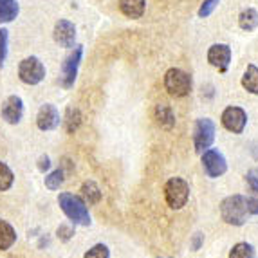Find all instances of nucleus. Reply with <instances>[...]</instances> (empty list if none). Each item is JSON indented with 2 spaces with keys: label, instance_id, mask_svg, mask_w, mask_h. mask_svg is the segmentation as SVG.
Masks as SVG:
<instances>
[{
  "label": "nucleus",
  "instance_id": "f257e3e1",
  "mask_svg": "<svg viewBox=\"0 0 258 258\" xmlns=\"http://www.w3.org/2000/svg\"><path fill=\"white\" fill-rule=\"evenodd\" d=\"M58 204H60V210L65 213V217L73 224H78V226H91L92 224L89 208L82 197L63 191L58 195Z\"/></svg>",
  "mask_w": 258,
  "mask_h": 258
},
{
  "label": "nucleus",
  "instance_id": "f03ea898",
  "mask_svg": "<svg viewBox=\"0 0 258 258\" xmlns=\"http://www.w3.org/2000/svg\"><path fill=\"white\" fill-rule=\"evenodd\" d=\"M247 217H249V213H247V204H245L244 195H229L220 203V219L229 226L240 228L245 224Z\"/></svg>",
  "mask_w": 258,
  "mask_h": 258
},
{
  "label": "nucleus",
  "instance_id": "7ed1b4c3",
  "mask_svg": "<svg viewBox=\"0 0 258 258\" xmlns=\"http://www.w3.org/2000/svg\"><path fill=\"white\" fill-rule=\"evenodd\" d=\"M164 199L172 210L179 211L188 204L189 201V184L182 177H172L164 184Z\"/></svg>",
  "mask_w": 258,
  "mask_h": 258
},
{
  "label": "nucleus",
  "instance_id": "20e7f679",
  "mask_svg": "<svg viewBox=\"0 0 258 258\" xmlns=\"http://www.w3.org/2000/svg\"><path fill=\"white\" fill-rule=\"evenodd\" d=\"M164 89L173 98H184L191 92V78L182 69L172 67L164 73Z\"/></svg>",
  "mask_w": 258,
  "mask_h": 258
},
{
  "label": "nucleus",
  "instance_id": "39448f33",
  "mask_svg": "<svg viewBox=\"0 0 258 258\" xmlns=\"http://www.w3.org/2000/svg\"><path fill=\"white\" fill-rule=\"evenodd\" d=\"M83 58V45H74L73 51L65 56L63 63H61V74H60V85L63 89H71L76 82L78 69H80V63H82Z\"/></svg>",
  "mask_w": 258,
  "mask_h": 258
},
{
  "label": "nucleus",
  "instance_id": "423d86ee",
  "mask_svg": "<svg viewBox=\"0 0 258 258\" xmlns=\"http://www.w3.org/2000/svg\"><path fill=\"white\" fill-rule=\"evenodd\" d=\"M215 141V123L210 117H201L194 126V148L199 155L211 148Z\"/></svg>",
  "mask_w": 258,
  "mask_h": 258
},
{
  "label": "nucleus",
  "instance_id": "0eeeda50",
  "mask_svg": "<svg viewBox=\"0 0 258 258\" xmlns=\"http://www.w3.org/2000/svg\"><path fill=\"white\" fill-rule=\"evenodd\" d=\"M18 78L26 85H38L45 78V65L36 56H29L18 65Z\"/></svg>",
  "mask_w": 258,
  "mask_h": 258
},
{
  "label": "nucleus",
  "instance_id": "6e6552de",
  "mask_svg": "<svg viewBox=\"0 0 258 258\" xmlns=\"http://www.w3.org/2000/svg\"><path fill=\"white\" fill-rule=\"evenodd\" d=\"M201 163H203L204 173H206L210 179L222 177L224 173L228 172L226 157H224L222 152H219L217 148H208L206 152H203V154H201Z\"/></svg>",
  "mask_w": 258,
  "mask_h": 258
},
{
  "label": "nucleus",
  "instance_id": "1a4fd4ad",
  "mask_svg": "<svg viewBox=\"0 0 258 258\" xmlns=\"http://www.w3.org/2000/svg\"><path fill=\"white\" fill-rule=\"evenodd\" d=\"M220 123L228 132L231 134H242L245 130V125H247V112L244 110L242 107H226L220 116Z\"/></svg>",
  "mask_w": 258,
  "mask_h": 258
},
{
  "label": "nucleus",
  "instance_id": "9d476101",
  "mask_svg": "<svg viewBox=\"0 0 258 258\" xmlns=\"http://www.w3.org/2000/svg\"><path fill=\"white\" fill-rule=\"evenodd\" d=\"M231 47L228 43H213L210 49H208V61H210L211 67H215L219 73H228L229 63H231Z\"/></svg>",
  "mask_w": 258,
  "mask_h": 258
},
{
  "label": "nucleus",
  "instance_id": "9b49d317",
  "mask_svg": "<svg viewBox=\"0 0 258 258\" xmlns=\"http://www.w3.org/2000/svg\"><path fill=\"white\" fill-rule=\"evenodd\" d=\"M52 38H54V42L58 43L60 47L73 49L74 42H76V26H74L71 20L60 18V20L54 24V29H52Z\"/></svg>",
  "mask_w": 258,
  "mask_h": 258
},
{
  "label": "nucleus",
  "instance_id": "f8f14e48",
  "mask_svg": "<svg viewBox=\"0 0 258 258\" xmlns=\"http://www.w3.org/2000/svg\"><path fill=\"white\" fill-rule=\"evenodd\" d=\"M0 114H2V119L9 125H18L24 117V101H22L20 96L13 94L9 96L2 103V108H0Z\"/></svg>",
  "mask_w": 258,
  "mask_h": 258
},
{
  "label": "nucleus",
  "instance_id": "ddd939ff",
  "mask_svg": "<svg viewBox=\"0 0 258 258\" xmlns=\"http://www.w3.org/2000/svg\"><path fill=\"white\" fill-rule=\"evenodd\" d=\"M60 112L54 105L51 103H45L40 107L38 114H36V126L43 132H51V130L58 128L60 126Z\"/></svg>",
  "mask_w": 258,
  "mask_h": 258
},
{
  "label": "nucleus",
  "instance_id": "4468645a",
  "mask_svg": "<svg viewBox=\"0 0 258 258\" xmlns=\"http://www.w3.org/2000/svg\"><path fill=\"white\" fill-rule=\"evenodd\" d=\"M154 119L155 123L164 130H172L175 126V114L168 103H157L154 108Z\"/></svg>",
  "mask_w": 258,
  "mask_h": 258
},
{
  "label": "nucleus",
  "instance_id": "2eb2a0df",
  "mask_svg": "<svg viewBox=\"0 0 258 258\" xmlns=\"http://www.w3.org/2000/svg\"><path fill=\"white\" fill-rule=\"evenodd\" d=\"M119 11L125 15L126 18L138 20L145 15L147 11V0H119Z\"/></svg>",
  "mask_w": 258,
  "mask_h": 258
},
{
  "label": "nucleus",
  "instance_id": "dca6fc26",
  "mask_svg": "<svg viewBox=\"0 0 258 258\" xmlns=\"http://www.w3.org/2000/svg\"><path fill=\"white\" fill-rule=\"evenodd\" d=\"M17 242V231L9 222L0 219V251H8Z\"/></svg>",
  "mask_w": 258,
  "mask_h": 258
},
{
  "label": "nucleus",
  "instance_id": "f3484780",
  "mask_svg": "<svg viewBox=\"0 0 258 258\" xmlns=\"http://www.w3.org/2000/svg\"><path fill=\"white\" fill-rule=\"evenodd\" d=\"M82 121H83V116H82V112H80V108L67 107L63 119H61V123H63V128L67 130V134L76 132V130L80 128V125H82Z\"/></svg>",
  "mask_w": 258,
  "mask_h": 258
},
{
  "label": "nucleus",
  "instance_id": "a211bd4d",
  "mask_svg": "<svg viewBox=\"0 0 258 258\" xmlns=\"http://www.w3.org/2000/svg\"><path fill=\"white\" fill-rule=\"evenodd\" d=\"M240 85L244 87L249 94L258 96V67L256 65H253V63L247 65V69H245L244 76H242V80H240Z\"/></svg>",
  "mask_w": 258,
  "mask_h": 258
},
{
  "label": "nucleus",
  "instance_id": "6ab92c4d",
  "mask_svg": "<svg viewBox=\"0 0 258 258\" xmlns=\"http://www.w3.org/2000/svg\"><path fill=\"white\" fill-rule=\"evenodd\" d=\"M20 13L17 0H0V24H9Z\"/></svg>",
  "mask_w": 258,
  "mask_h": 258
},
{
  "label": "nucleus",
  "instance_id": "aec40b11",
  "mask_svg": "<svg viewBox=\"0 0 258 258\" xmlns=\"http://www.w3.org/2000/svg\"><path fill=\"white\" fill-rule=\"evenodd\" d=\"M80 191H82V199L87 204H98L99 201H101V197H103L101 188H99L94 181H85L82 184V189H80Z\"/></svg>",
  "mask_w": 258,
  "mask_h": 258
},
{
  "label": "nucleus",
  "instance_id": "412c9836",
  "mask_svg": "<svg viewBox=\"0 0 258 258\" xmlns=\"http://www.w3.org/2000/svg\"><path fill=\"white\" fill-rule=\"evenodd\" d=\"M238 26H240V29L247 31V33L256 29L258 27V11L256 9L254 8L244 9V11L238 15Z\"/></svg>",
  "mask_w": 258,
  "mask_h": 258
},
{
  "label": "nucleus",
  "instance_id": "4be33fe9",
  "mask_svg": "<svg viewBox=\"0 0 258 258\" xmlns=\"http://www.w3.org/2000/svg\"><path fill=\"white\" fill-rule=\"evenodd\" d=\"M228 258H256V251L247 242H238L229 249Z\"/></svg>",
  "mask_w": 258,
  "mask_h": 258
},
{
  "label": "nucleus",
  "instance_id": "5701e85b",
  "mask_svg": "<svg viewBox=\"0 0 258 258\" xmlns=\"http://www.w3.org/2000/svg\"><path fill=\"white\" fill-rule=\"evenodd\" d=\"M65 181V173L61 168H58V170H52L49 175H45V179H43V182H45V188L51 189V191H56V189H60V186L63 184Z\"/></svg>",
  "mask_w": 258,
  "mask_h": 258
},
{
  "label": "nucleus",
  "instance_id": "b1692460",
  "mask_svg": "<svg viewBox=\"0 0 258 258\" xmlns=\"http://www.w3.org/2000/svg\"><path fill=\"white\" fill-rule=\"evenodd\" d=\"M13 181H15V175L11 172V168L0 161V191H8L13 186Z\"/></svg>",
  "mask_w": 258,
  "mask_h": 258
},
{
  "label": "nucleus",
  "instance_id": "393cba45",
  "mask_svg": "<svg viewBox=\"0 0 258 258\" xmlns=\"http://www.w3.org/2000/svg\"><path fill=\"white\" fill-rule=\"evenodd\" d=\"M83 258H110V249L107 244H96L83 254Z\"/></svg>",
  "mask_w": 258,
  "mask_h": 258
},
{
  "label": "nucleus",
  "instance_id": "a878e982",
  "mask_svg": "<svg viewBox=\"0 0 258 258\" xmlns=\"http://www.w3.org/2000/svg\"><path fill=\"white\" fill-rule=\"evenodd\" d=\"M8 43H9V31L0 29V69L4 67V61L8 58Z\"/></svg>",
  "mask_w": 258,
  "mask_h": 258
},
{
  "label": "nucleus",
  "instance_id": "bb28decb",
  "mask_svg": "<svg viewBox=\"0 0 258 258\" xmlns=\"http://www.w3.org/2000/svg\"><path fill=\"white\" fill-rule=\"evenodd\" d=\"M56 237L60 242H69L74 237V226L73 224H60L56 229Z\"/></svg>",
  "mask_w": 258,
  "mask_h": 258
},
{
  "label": "nucleus",
  "instance_id": "cd10ccee",
  "mask_svg": "<svg viewBox=\"0 0 258 258\" xmlns=\"http://www.w3.org/2000/svg\"><path fill=\"white\" fill-rule=\"evenodd\" d=\"M219 2L220 0H204L203 4H201V8H199L197 15L199 18H208L213 11H215L217 8H219Z\"/></svg>",
  "mask_w": 258,
  "mask_h": 258
},
{
  "label": "nucleus",
  "instance_id": "c85d7f7f",
  "mask_svg": "<svg viewBox=\"0 0 258 258\" xmlns=\"http://www.w3.org/2000/svg\"><path fill=\"white\" fill-rule=\"evenodd\" d=\"M245 182H247L249 194H258V177H256V172H254V170L247 172V175H245Z\"/></svg>",
  "mask_w": 258,
  "mask_h": 258
},
{
  "label": "nucleus",
  "instance_id": "c756f323",
  "mask_svg": "<svg viewBox=\"0 0 258 258\" xmlns=\"http://www.w3.org/2000/svg\"><path fill=\"white\" fill-rule=\"evenodd\" d=\"M245 204H247L249 215H258V194H251L249 197H245Z\"/></svg>",
  "mask_w": 258,
  "mask_h": 258
},
{
  "label": "nucleus",
  "instance_id": "7c9ffc66",
  "mask_svg": "<svg viewBox=\"0 0 258 258\" xmlns=\"http://www.w3.org/2000/svg\"><path fill=\"white\" fill-rule=\"evenodd\" d=\"M203 244H204V235L201 231H197L191 237V240H189V247H191V251H199L203 247Z\"/></svg>",
  "mask_w": 258,
  "mask_h": 258
},
{
  "label": "nucleus",
  "instance_id": "2f4dec72",
  "mask_svg": "<svg viewBox=\"0 0 258 258\" xmlns=\"http://www.w3.org/2000/svg\"><path fill=\"white\" fill-rule=\"evenodd\" d=\"M36 166H38V170L42 173L49 172V170H51V159H49V155H40Z\"/></svg>",
  "mask_w": 258,
  "mask_h": 258
},
{
  "label": "nucleus",
  "instance_id": "473e14b6",
  "mask_svg": "<svg viewBox=\"0 0 258 258\" xmlns=\"http://www.w3.org/2000/svg\"><path fill=\"white\" fill-rule=\"evenodd\" d=\"M43 245H49V237H42L38 242V249H43Z\"/></svg>",
  "mask_w": 258,
  "mask_h": 258
},
{
  "label": "nucleus",
  "instance_id": "72a5a7b5",
  "mask_svg": "<svg viewBox=\"0 0 258 258\" xmlns=\"http://www.w3.org/2000/svg\"><path fill=\"white\" fill-rule=\"evenodd\" d=\"M159 258H170V256H159Z\"/></svg>",
  "mask_w": 258,
  "mask_h": 258
}]
</instances>
